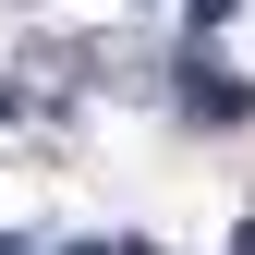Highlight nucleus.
Wrapping results in <instances>:
<instances>
[{"mask_svg":"<svg viewBox=\"0 0 255 255\" xmlns=\"http://www.w3.org/2000/svg\"><path fill=\"white\" fill-rule=\"evenodd\" d=\"M182 110H195V122H243V85L207 73V61H182Z\"/></svg>","mask_w":255,"mask_h":255,"instance_id":"obj_1","label":"nucleus"}]
</instances>
